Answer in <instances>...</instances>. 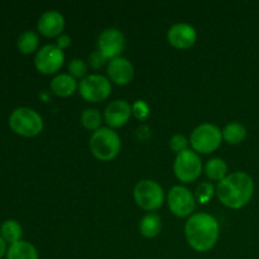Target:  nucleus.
Instances as JSON below:
<instances>
[{
    "label": "nucleus",
    "instance_id": "nucleus-1",
    "mask_svg": "<svg viewBox=\"0 0 259 259\" xmlns=\"http://www.w3.org/2000/svg\"><path fill=\"white\" fill-rule=\"evenodd\" d=\"M185 237L187 244L194 250L200 253L209 252L219 240V222L206 212L192 214L185 224Z\"/></svg>",
    "mask_w": 259,
    "mask_h": 259
},
{
    "label": "nucleus",
    "instance_id": "nucleus-2",
    "mask_svg": "<svg viewBox=\"0 0 259 259\" xmlns=\"http://www.w3.org/2000/svg\"><path fill=\"white\" fill-rule=\"evenodd\" d=\"M254 194V181L247 172L237 171L218 182L217 196L224 206L239 210L247 206Z\"/></svg>",
    "mask_w": 259,
    "mask_h": 259
},
{
    "label": "nucleus",
    "instance_id": "nucleus-3",
    "mask_svg": "<svg viewBox=\"0 0 259 259\" xmlns=\"http://www.w3.org/2000/svg\"><path fill=\"white\" fill-rule=\"evenodd\" d=\"M89 147H90L91 154L96 159L101 162H109L116 158L120 153L121 141L114 129L101 126L100 129L91 134Z\"/></svg>",
    "mask_w": 259,
    "mask_h": 259
},
{
    "label": "nucleus",
    "instance_id": "nucleus-4",
    "mask_svg": "<svg viewBox=\"0 0 259 259\" xmlns=\"http://www.w3.org/2000/svg\"><path fill=\"white\" fill-rule=\"evenodd\" d=\"M9 126L15 134L24 138H33L43 131V119L30 108H17L9 116Z\"/></svg>",
    "mask_w": 259,
    "mask_h": 259
},
{
    "label": "nucleus",
    "instance_id": "nucleus-5",
    "mask_svg": "<svg viewBox=\"0 0 259 259\" xmlns=\"http://www.w3.org/2000/svg\"><path fill=\"white\" fill-rule=\"evenodd\" d=\"M189 141L192 151L197 154H210L222 146L223 133L214 124L204 123L191 132Z\"/></svg>",
    "mask_w": 259,
    "mask_h": 259
},
{
    "label": "nucleus",
    "instance_id": "nucleus-6",
    "mask_svg": "<svg viewBox=\"0 0 259 259\" xmlns=\"http://www.w3.org/2000/svg\"><path fill=\"white\" fill-rule=\"evenodd\" d=\"M133 196L136 204L144 211L153 212L162 207L164 202V191L158 182L153 180H141L134 186Z\"/></svg>",
    "mask_w": 259,
    "mask_h": 259
},
{
    "label": "nucleus",
    "instance_id": "nucleus-7",
    "mask_svg": "<svg viewBox=\"0 0 259 259\" xmlns=\"http://www.w3.org/2000/svg\"><path fill=\"white\" fill-rule=\"evenodd\" d=\"M78 94L88 103L105 101L111 94V82L108 77L99 73H91L78 82Z\"/></svg>",
    "mask_w": 259,
    "mask_h": 259
},
{
    "label": "nucleus",
    "instance_id": "nucleus-8",
    "mask_svg": "<svg viewBox=\"0 0 259 259\" xmlns=\"http://www.w3.org/2000/svg\"><path fill=\"white\" fill-rule=\"evenodd\" d=\"M174 172L179 181L184 182V184H191V182L196 181L201 176V158L192 149L181 152L175 158Z\"/></svg>",
    "mask_w": 259,
    "mask_h": 259
},
{
    "label": "nucleus",
    "instance_id": "nucleus-9",
    "mask_svg": "<svg viewBox=\"0 0 259 259\" xmlns=\"http://www.w3.org/2000/svg\"><path fill=\"white\" fill-rule=\"evenodd\" d=\"M167 205L177 218H190L196 207V199L187 187L174 186L167 195Z\"/></svg>",
    "mask_w": 259,
    "mask_h": 259
},
{
    "label": "nucleus",
    "instance_id": "nucleus-10",
    "mask_svg": "<svg viewBox=\"0 0 259 259\" xmlns=\"http://www.w3.org/2000/svg\"><path fill=\"white\" fill-rule=\"evenodd\" d=\"M65 63V52L55 45H46L37 51L34 66L43 75H53L62 68Z\"/></svg>",
    "mask_w": 259,
    "mask_h": 259
},
{
    "label": "nucleus",
    "instance_id": "nucleus-11",
    "mask_svg": "<svg viewBox=\"0 0 259 259\" xmlns=\"http://www.w3.org/2000/svg\"><path fill=\"white\" fill-rule=\"evenodd\" d=\"M98 50L108 60L120 57L125 50V37L118 28H106L98 38Z\"/></svg>",
    "mask_w": 259,
    "mask_h": 259
},
{
    "label": "nucleus",
    "instance_id": "nucleus-12",
    "mask_svg": "<svg viewBox=\"0 0 259 259\" xmlns=\"http://www.w3.org/2000/svg\"><path fill=\"white\" fill-rule=\"evenodd\" d=\"M167 40L169 45L177 50H189L196 43L197 32L191 24L177 23L167 32Z\"/></svg>",
    "mask_w": 259,
    "mask_h": 259
},
{
    "label": "nucleus",
    "instance_id": "nucleus-13",
    "mask_svg": "<svg viewBox=\"0 0 259 259\" xmlns=\"http://www.w3.org/2000/svg\"><path fill=\"white\" fill-rule=\"evenodd\" d=\"M106 73H108L110 82L125 86L133 81L134 67L128 58L120 56V57L109 61L108 66H106Z\"/></svg>",
    "mask_w": 259,
    "mask_h": 259
},
{
    "label": "nucleus",
    "instance_id": "nucleus-14",
    "mask_svg": "<svg viewBox=\"0 0 259 259\" xmlns=\"http://www.w3.org/2000/svg\"><path fill=\"white\" fill-rule=\"evenodd\" d=\"M132 114V105L126 100L119 99L114 100L106 106L104 111V120L108 124V128L115 129L124 126L129 121Z\"/></svg>",
    "mask_w": 259,
    "mask_h": 259
},
{
    "label": "nucleus",
    "instance_id": "nucleus-15",
    "mask_svg": "<svg viewBox=\"0 0 259 259\" xmlns=\"http://www.w3.org/2000/svg\"><path fill=\"white\" fill-rule=\"evenodd\" d=\"M66 27L65 17L57 10H47L39 17L37 28L47 38H58Z\"/></svg>",
    "mask_w": 259,
    "mask_h": 259
},
{
    "label": "nucleus",
    "instance_id": "nucleus-16",
    "mask_svg": "<svg viewBox=\"0 0 259 259\" xmlns=\"http://www.w3.org/2000/svg\"><path fill=\"white\" fill-rule=\"evenodd\" d=\"M51 90L56 96L68 98L78 90V82L68 73H60L51 81Z\"/></svg>",
    "mask_w": 259,
    "mask_h": 259
},
{
    "label": "nucleus",
    "instance_id": "nucleus-17",
    "mask_svg": "<svg viewBox=\"0 0 259 259\" xmlns=\"http://www.w3.org/2000/svg\"><path fill=\"white\" fill-rule=\"evenodd\" d=\"M7 259H39V254H38L37 248L32 243L19 240L9 245Z\"/></svg>",
    "mask_w": 259,
    "mask_h": 259
},
{
    "label": "nucleus",
    "instance_id": "nucleus-18",
    "mask_svg": "<svg viewBox=\"0 0 259 259\" xmlns=\"http://www.w3.org/2000/svg\"><path fill=\"white\" fill-rule=\"evenodd\" d=\"M139 233L143 235L144 238H156L157 235L161 233L162 230V220L159 218L158 214L156 212H148L147 215H144L143 218L139 222Z\"/></svg>",
    "mask_w": 259,
    "mask_h": 259
},
{
    "label": "nucleus",
    "instance_id": "nucleus-19",
    "mask_svg": "<svg viewBox=\"0 0 259 259\" xmlns=\"http://www.w3.org/2000/svg\"><path fill=\"white\" fill-rule=\"evenodd\" d=\"M222 133L223 141L227 142L228 144H232V146H237V144L243 143L245 141L248 131L244 124L239 123V121H232L224 126Z\"/></svg>",
    "mask_w": 259,
    "mask_h": 259
},
{
    "label": "nucleus",
    "instance_id": "nucleus-20",
    "mask_svg": "<svg viewBox=\"0 0 259 259\" xmlns=\"http://www.w3.org/2000/svg\"><path fill=\"white\" fill-rule=\"evenodd\" d=\"M205 174L211 181H223L229 175L228 174L227 162L222 158H218V157L209 159L205 164Z\"/></svg>",
    "mask_w": 259,
    "mask_h": 259
},
{
    "label": "nucleus",
    "instance_id": "nucleus-21",
    "mask_svg": "<svg viewBox=\"0 0 259 259\" xmlns=\"http://www.w3.org/2000/svg\"><path fill=\"white\" fill-rule=\"evenodd\" d=\"M22 225L17 220H5L2 227H0V237L7 243H10V244H14V243L22 240Z\"/></svg>",
    "mask_w": 259,
    "mask_h": 259
},
{
    "label": "nucleus",
    "instance_id": "nucleus-22",
    "mask_svg": "<svg viewBox=\"0 0 259 259\" xmlns=\"http://www.w3.org/2000/svg\"><path fill=\"white\" fill-rule=\"evenodd\" d=\"M17 46L19 52H22L23 55H30L38 50L39 38H38L37 33L33 30H25L18 38Z\"/></svg>",
    "mask_w": 259,
    "mask_h": 259
},
{
    "label": "nucleus",
    "instance_id": "nucleus-23",
    "mask_svg": "<svg viewBox=\"0 0 259 259\" xmlns=\"http://www.w3.org/2000/svg\"><path fill=\"white\" fill-rule=\"evenodd\" d=\"M80 123L82 124L86 131H90L94 133L101 128L103 116L98 109H85L80 115Z\"/></svg>",
    "mask_w": 259,
    "mask_h": 259
},
{
    "label": "nucleus",
    "instance_id": "nucleus-24",
    "mask_svg": "<svg viewBox=\"0 0 259 259\" xmlns=\"http://www.w3.org/2000/svg\"><path fill=\"white\" fill-rule=\"evenodd\" d=\"M89 65L81 58H73L68 63V75L72 76L76 80H82L88 76Z\"/></svg>",
    "mask_w": 259,
    "mask_h": 259
},
{
    "label": "nucleus",
    "instance_id": "nucleus-25",
    "mask_svg": "<svg viewBox=\"0 0 259 259\" xmlns=\"http://www.w3.org/2000/svg\"><path fill=\"white\" fill-rule=\"evenodd\" d=\"M132 114L139 121L146 120L151 114V108L144 100H136L132 104Z\"/></svg>",
    "mask_w": 259,
    "mask_h": 259
},
{
    "label": "nucleus",
    "instance_id": "nucleus-26",
    "mask_svg": "<svg viewBox=\"0 0 259 259\" xmlns=\"http://www.w3.org/2000/svg\"><path fill=\"white\" fill-rule=\"evenodd\" d=\"M214 194H217V190H214V186L210 182H202L196 190V197L201 204L209 202L214 196Z\"/></svg>",
    "mask_w": 259,
    "mask_h": 259
},
{
    "label": "nucleus",
    "instance_id": "nucleus-27",
    "mask_svg": "<svg viewBox=\"0 0 259 259\" xmlns=\"http://www.w3.org/2000/svg\"><path fill=\"white\" fill-rule=\"evenodd\" d=\"M190 141L182 134H175L171 139H169V148L171 151H174L175 153L179 154L181 152L187 151L189 149Z\"/></svg>",
    "mask_w": 259,
    "mask_h": 259
},
{
    "label": "nucleus",
    "instance_id": "nucleus-28",
    "mask_svg": "<svg viewBox=\"0 0 259 259\" xmlns=\"http://www.w3.org/2000/svg\"><path fill=\"white\" fill-rule=\"evenodd\" d=\"M108 62V58L103 55L99 50H95L90 56H89V65L94 70H99L103 66H105V63Z\"/></svg>",
    "mask_w": 259,
    "mask_h": 259
},
{
    "label": "nucleus",
    "instance_id": "nucleus-29",
    "mask_svg": "<svg viewBox=\"0 0 259 259\" xmlns=\"http://www.w3.org/2000/svg\"><path fill=\"white\" fill-rule=\"evenodd\" d=\"M56 46L60 47L62 51L66 50V48H68L71 46V38L66 34H61L57 38V40H56Z\"/></svg>",
    "mask_w": 259,
    "mask_h": 259
},
{
    "label": "nucleus",
    "instance_id": "nucleus-30",
    "mask_svg": "<svg viewBox=\"0 0 259 259\" xmlns=\"http://www.w3.org/2000/svg\"><path fill=\"white\" fill-rule=\"evenodd\" d=\"M8 252V248H7V242L0 237V259L4 257Z\"/></svg>",
    "mask_w": 259,
    "mask_h": 259
}]
</instances>
